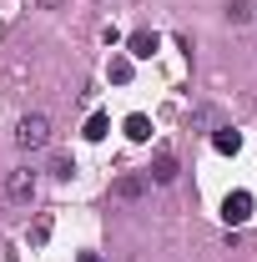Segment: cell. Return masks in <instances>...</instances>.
I'll return each instance as SVG.
<instances>
[{
    "mask_svg": "<svg viewBox=\"0 0 257 262\" xmlns=\"http://www.w3.org/2000/svg\"><path fill=\"white\" fill-rule=\"evenodd\" d=\"M15 146H20V151H40V146H51V116H40V111L20 116V121H15Z\"/></svg>",
    "mask_w": 257,
    "mask_h": 262,
    "instance_id": "6da1fadb",
    "label": "cell"
},
{
    "mask_svg": "<svg viewBox=\"0 0 257 262\" xmlns=\"http://www.w3.org/2000/svg\"><path fill=\"white\" fill-rule=\"evenodd\" d=\"M252 217V192H227L222 196V222L227 227H242Z\"/></svg>",
    "mask_w": 257,
    "mask_h": 262,
    "instance_id": "7a4b0ae2",
    "label": "cell"
},
{
    "mask_svg": "<svg viewBox=\"0 0 257 262\" xmlns=\"http://www.w3.org/2000/svg\"><path fill=\"white\" fill-rule=\"evenodd\" d=\"M5 196H10V202H31L35 196V171L31 166H15V171L5 177Z\"/></svg>",
    "mask_w": 257,
    "mask_h": 262,
    "instance_id": "3957f363",
    "label": "cell"
},
{
    "mask_svg": "<svg viewBox=\"0 0 257 262\" xmlns=\"http://www.w3.org/2000/svg\"><path fill=\"white\" fill-rule=\"evenodd\" d=\"M157 46H161L157 31H131V35H126V56H131V61H152V56H157Z\"/></svg>",
    "mask_w": 257,
    "mask_h": 262,
    "instance_id": "277c9868",
    "label": "cell"
},
{
    "mask_svg": "<svg viewBox=\"0 0 257 262\" xmlns=\"http://www.w3.org/2000/svg\"><path fill=\"white\" fill-rule=\"evenodd\" d=\"M146 187H152L146 177L126 171V177H116V182H111V196H116V202H141V196H146Z\"/></svg>",
    "mask_w": 257,
    "mask_h": 262,
    "instance_id": "5b68a950",
    "label": "cell"
},
{
    "mask_svg": "<svg viewBox=\"0 0 257 262\" xmlns=\"http://www.w3.org/2000/svg\"><path fill=\"white\" fill-rule=\"evenodd\" d=\"M212 146H217L222 157H237V151H242V131H232V126H212Z\"/></svg>",
    "mask_w": 257,
    "mask_h": 262,
    "instance_id": "8992f818",
    "label": "cell"
},
{
    "mask_svg": "<svg viewBox=\"0 0 257 262\" xmlns=\"http://www.w3.org/2000/svg\"><path fill=\"white\" fill-rule=\"evenodd\" d=\"M146 182H157V187L177 182V157H172V151H161L157 162H152V171H146Z\"/></svg>",
    "mask_w": 257,
    "mask_h": 262,
    "instance_id": "52a82bcc",
    "label": "cell"
},
{
    "mask_svg": "<svg viewBox=\"0 0 257 262\" xmlns=\"http://www.w3.org/2000/svg\"><path fill=\"white\" fill-rule=\"evenodd\" d=\"M131 71H136V61H131V56H111V66H106V76H111L116 86H126Z\"/></svg>",
    "mask_w": 257,
    "mask_h": 262,
    "instance_id": "ba28073f",
    "label": "cell"
},
{
    "mask_svg": "<svg viewBox=\"0 0 257 262\" xmlns=\"http://www.w3.org/2000/svg\"><path fill=\"white\" fill-rule=\"evenodd\" d=\"M51 227H56V222H51V212H40V217L31 222V232H26V242H31V247H40V242L51 237Z\"/></svg>",
    "mask_w": 257,
    "mask_h": 262,
    "instance_id": "9c48e42d",
    "label": "cell"
},
{
    "mask_svg": "<svg viewBox=\"0 0 257 262\" xmlns=\"http://www.w3.org/2000/svg\"><path fill=\"white\" fill-rule=\"evenodd\" d=\"M126 136H131V141H152V121H146L141 111H136V116H126Z\"/></svg>",
    "mask_w": 257,
    "mask_h": 262,
    "instance_id": "30bf717a",
    "label": "cell"
},
{
    "mask_svg": "<svg viewBox=\"0 0 257 262\" xmlns=\"http://www.w3.org/2000/svg\"><path fill=\"white\" fill-rule=\"evenodd\" d=\"M227 20L232 26H247L252 20V0H227Z\"/></svg>",
    "mask_w": 257,
    "mask_h": 262,
    "instance_id": "8fae6325",
    "label": "cell"
},
{
    "mask_svg": "<svg viewBox=\"0 0 257 262\" xmlns=\"http://www.w3.org/2000/svg\"><path fill=\"white\" fill-rule=\"evenodd\" d=\"M106 131H111V121H106V116H91V121H86V141H106Z\"/></svg>",
    "mask_w": 257,
    "mask_h": 262,
    "instance_id": "7c38bea8",
    "label": "cell"
},
{
    "mask_svg": "<svg viewBox=\"0 0 257 262\" xmlns=\"http://www.w3.org/2000/svg\"><path fill=\"white\" fill-rule=\"evenodd\" d=\"M51 177H56V182H71V177H76V162H71V157H56V162H51Z\"/></svg>",
    "mask_w": 257,
    "mask_h": 262,
    "instance_id": "4fadbf2b",
    "label": "cell"
},
{
    "mask_svg": "<svg viewBox=\"0 0 257 262\" xmlns=\"http://www.w3.org/2000/svg\"><path fill=\"white\" fill-rule=\"evenodd\" d=\"M76 262H101V257H96V252H81V257H76Z\"/></svg>",
    "mask_w": 257,
    "mask_h": 262,
    "instance_id": "5bb4252c",
    "label": "cell"
}]
</instances>
